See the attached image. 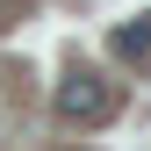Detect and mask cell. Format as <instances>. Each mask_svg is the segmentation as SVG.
<instances>
[{"instance_id": "obj_1", "label": "cell", "mask_w": 151, "mask_h": 151, "mask_svg": "<svg viewBox=\"0 0 151 151\" xmlns=\"http://www.w3.org/2000/svg\"><path fill=\"white\" fill-rule=\"evenodd\" d=\"M50 108H58V122H108L115 115V86L93 79V72H65L58 93H50Z\"/></svg>"}, {"instance_id": "obj_2", "label": "cell", "mask_w": 151, "mask_h": 151, "mask_svg": "<svg viewBox=\"0 0 151 151\" xmlns=\"http://www.w3.org/2000/svg\"><path fill=\"white\" fill-rule=\"evenodd\" d=\"M108 50H115V65H151V14L115 22L108 29Z\"/></svg>"}]
</instances>
